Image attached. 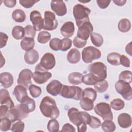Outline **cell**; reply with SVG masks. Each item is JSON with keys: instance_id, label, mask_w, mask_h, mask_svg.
<instances>
[{"instance_id": "obj_1", "label": "cell", "mask_w": 132, "mask_h": 132, "mask_svg": "<svg viewBox=\"0 0 132 132\" xmlns=\"http://www.w3.org/2000/svg\"><path fill=\"white\" fill-rule=\"evenodd\" d=\"M68 116L69 120L77 127L78 132H85L87 125L91 120V116L87 112L80 111L78 109L72 107L69 109Z\"/></svg>"}, {"instance_id": "obj_2", "label": "cell", "mask_w": 132, "mask_h": 132, "mask_svg": "<svg viewBox=\"0 0 132 132\" xmlns=\"http://www.w3.org/2000/svg\"><path fill=\"white\" fill-rule=\"evenodd\" d=\"M39 108L42 114L51 119H57L60 114V111L57 107L55 100L48 96L44 97L39 106Z\"/></svg>"}, {"instance_id": "obj_3", "label": "cell", "mask_w": 132, "mask_h": 132, "mask_svg": "<svg viewBox=\"0 0 132 132\" xmlns=\"http://www.w3.org/2000/svg\"><path fill=\"white\" fill-rule=\"evenodd\" d=\"M90 13V9L81 4H76L73 7V14L78 27L84 23L90 21L89 15Z\"/></svg>"}, {"instance_id": "obj_4", "label": "cell", "mask_w": 132, "mask_h": 132, "mask_svg": "<svg viewBox=\"0 0 132 132\" xmlns=\"http://www.w3.org/2000/svg\"><path fill=\"white\" fill-rule=\"evenodd\" d=\"M88 71L97 82L105 80L107 77V67L101 62H96L88 65Z\"/></svg>"}, {"instance_id": "obj_5", "label": "cell", "mask_w": 132, "mask_h": 132, "mask_svg": "<svg viewBox=\"0 0 132 132\" xmlns=\"http://www.w3.org/2000/svg\"><path fill=\"white\" fill-rule=\"evenodd\" d=\"M55 64V56L51 53H46L42 57L40 63L36 66L35 71H47L54 68Z\"/></svg>"}, {"instance_id": "obj_6", "label": "cell", "mask_w": 132, "mask_h": 132, "mask_svg": "<svg viewBox=\"0 0 132 132\" xmlns=\"http://www.w3.org/2000/svg\"><path fill=\"white\" fill-rule=\"evenodd\" d=\"M82 89L77 86L63 85L60 94L65 98H72L77 101L81 97Z\"/></svg>"}, {"instance_id": "obj_7", "label": "cell", "mask_w": 132, "mask_h": 132, "mask_svg": "<svg viewBox=\"0 0 132 132\" xmlns=\"http://www.w3.org/2000/svg\"><path fill=\"white\" fill-rule=\"evenodd\" d=\"M82 59L86 63H91L94 60L101 58V52L92 46H89L84 48L82 51Z\"/></svg>"}, {"instance_id": "obj_8", "label": "cell", "mask_w": 132, "mask_h": 132, "mask_svg": "<svg viewBox=\"0 0 132 132\" xmlns=\"http://www.w3.org/2000/svg\"><path fill=\"white\" fill-rule=\"evenodd\" d=\"M94 111L104 120H113V114L111 107L108 103L101 102L97 104L94 107Z\"/></svg>"}, {"instance_id": "obj_9", "label": "cell", "mask_w": 132, "mask_h": 132, "mask_svg": "<svg viewBox=\"0 0 132 132\" xmlns=\"http://www.w3.org/2000/svg\"><path fill=\"white\" fill-rule=\"evenodd\" d=\"M115 89L125 100L130 101L132 99V89L130 84L119 80L115 84Z\"/></svg>"}, {"instance_id": "obj_10", "label": "cell", "mask_w": 132, "mask_h": 132, "mask_svg": "<svg viewBox=\"0 0 132 132\" xmlns=\"http://www.w3.org/2000/svg\"><path fill=\"white\" fill-rule=\"evenodd\" d=\"M44 27L45 30L52 31L57 28L58 21L55 14L50 11H45L44 14Z\"/></svg>"}, {"instance_id": "obj_11", "label": "cell", "mask_w": 132, "mask_h": 132, "mask_svg": "<svg viewBox=\"0 0 132 132\" xmlns=\"http://www.w3.org/2000/svg\"><path fill=\"white\" fill-rule=\"evenodd\" d=\"M28 114L26 113L21 108L20 104L9 110L6 117L8 118L12 123L18 120H21L27 117Z\"/></svg>"}, {"instance_id": "obj_12", "label": "cell", "mask_w": 132, "mask_h": 132, "mask_svg": "<svg viewBox=\"0 0 132 132\" xmlns=\"http://www.w3.org/2000/svg\"><path fill=\"white\" fill-rule=\"evenodd\" d=\"M93 27L90 21L85 22L78 27L77 36L84 40L87 41L91 34L93 32Z\"/></svg>"}, {"instance_id": "obj_13", "label": "cell", "mask_w": 132, "mask_h": 132, "mask_svg": "<svg viewBox=\"0 0 132 132\" xmlns=\"http://www.w3.org/2000/svg\"><path fill=\"white\" fill-rule=\"evenodd\" d=\"M32 73L30 70L28 69L22 70L19 74L17 80L18 84L23 86L26 89L28 88L29 86L32 84Z\"/></svg>"}, {"instance_id": "obj_14", "label": "cell", "mask_w": 132, "mask_h": 132, "mask_svg": "<svg viewBox=\"0 0 132 132\" xmlns=\"http://www.w3.org/2000/svg\"><path fill=\"white\" fill-rule=\"evenodd\" d=\"M30 20L36 31H40L44 27V20L39 11L33 10L30 14Z\"/></svg>"}, {"instance_id": "obj_15", "label": "cell", "mask_w": 132, "mask_h": 132, "mask_svg": "<svg viewBox=\"0 0 132 132\" xmlns=\"http://www.w3.org/2000/svg\"><path fill=\"white\" fill-rule=\"evenodd\" d=\"M51 9L59 16L64 15L67 12V6L63 1H52Z\"/></svg>"}, {"instance_id": "obj_16", "label": "cell", "mask_w": 132, "mask_h": 132, "mask_svg": "<svg viewBox=\"0 0 132 132\" xmlns=\"http://www.w3.org/2000/svg\"><path fill=\"white\" fill-rule=\"evenodd\" d=\"M52 76L51 72L45 71H35L32 73V77L36 83L38 84H43L46 82Z\"/></svg>"}, {"instance_id": "obj_17", "label": "cell", "mask_w": 132, "mask_h": 132, "mask_svg": "<svg viewBox=\"0 0 132 132\" xmlns=\"http://www.w3.org/2000/svg\"><path fill=\"white\" fill-rule=\"evenodd\" d=\"M63 85L58 80H52L46 86L47 92L51 95L56 96L60 94Z\"/></svg>"}, {"instance_id": "obj_18", "label": "cell", "mask_w": 132, "mask_h": 132, "mask_svg": "<svg viewBox=\"0 0 132 132\" xmlns=\"http://www.w3.org/2000/svg\"><path fill=\"white\" fill-rule=\"evenodd\" d=\"M21 109L27 114L34 111L36 108V103L34 99L27 96L20 104Z\"/></svg>"}, {"instance_id": "obj_19", "label": "cell", "mask_w": 132, "mask_h": 132, "mask_svg": "<svg viewBox=\"0 0 132 132\" xmlns=\"http://www.w3.org/2000/svg\"><path fill=\"white\" fill-rule=\"evenodd\" d=\"M74 31V24L71 21L65 22L60 28L61 35L65 38L71 37L73 35Z\"/></svg>"}, {"instance_id": "obj_20", "label": "cell", "mask_w": 132, "mask_h": 132, "mask_svg": "<svg viewBox=\"0 0 132 132\" xmlns=\"http://www.w3.org/2000/svg\"><path fill=\"white\" fill-rule=\"evenodd\" d=\"M0 103L1 105H5L10 109L14 107L13 102L10 97L9 92L5 89H1L0 91Z\"/></svg>"}, {"instance_id": "obj_21", "label": "cell", "mask_w": 132, "mask_h": 132, "mask_svg": "<svg viewBox=\"0 0 132 132\" xmlns=\"http://www.w3.org/2000/svg\"><path fill=\"white\" fill-rule=\"evenodd\" d=\"M13 77L9 72H3L0 74V82L4 88H10L13 84Z\"/></svg>"}, {"instance_id": "obj_22", "label": "cell", "mask_w": 132, "mask_h": 132, "mask_svg": "<svg viewBox=\"0 0 132 132\" xmlns=\"http://www.w3.org/2000/svg\"><path fill=\"white\" fill-rule=\"evenodd\" d=\"M39 58L38 52L34 49L26 52L24 56V59L26 63L30 65L36 63L38 61Z\"/></svg>"}, {"instance_id": "obj_23", "label": "cell", "mask_w": 132, "mask_h": 132, "mask_svg": "<svg viewBox=\"0 0 132 132\" xmlns=\"http://www.w3.org/2000/svg\"><path fill=\"white\" fill-rule=\"evenodd\" d=\"M13 94L15 96L16 100L20 103L28 96L27 89L21 85H17L14 87Z\"/></svg>"}, {"instance_id": "obj_24", "label": "cell", "mask_w": 132, "mask_h": 132, "mask_svg": "<svg viewBox=\"0 0 132 132\" xmlns=\"http://www.w3.org/2000/svg\"><path fill=\"white\" fill-rule=\"evenodd\" d=\"M118 123L122 128H128L131 125V116L127 113H122L118 117Z\"/></svg>"}, {"instance_id": "obj_25", "label": "cell", "mask_w": 132, "mask_h": 132, "mask_svg": "<svg viewBox=\"0 0 132 132\" xmlns=\"http://www.w3.org/2000/svg\"><path fill=\"white\" fill-rule=\"evenodd\" d=\"M67 59L68 62L72 64H76L79 62L80 60V53L76 48H73L68 52Z\"/></svg>"}, {"instance_id": "obj_26", "label": "cell", "mask_w": 132, "mask_h": 132, "mask_svg": "<svg viewBox=\"0 0 132 132\" xmlns=\"http://www.w3.org/2000/svg\"><path fill=\"white\" fill-rule=\"evenodd\" d=\"M35 44L34 38L29 37H24L20 43V46L22 50L26 52L32 50L34 48Z\"/></svg>"}, {"instance_id": "obj_27", "label": "cell", "mask_w": 132, "mask_h": 132, "mask_svg": "<svg viewBox=\"0 0 132 132\" xmlns=\"http://www.w3.org/2000/svg\"><path fill=\"white\" fill-rule=\"evenodd\" d=\"M82 74L80 72H74L70 73L68 76L69 82L74 85H78L82 82Z\"/></svg>"}, {"instance_id": "obj_28", "label": "cell", "mask_w": 132, "mask_h": 132, "mask_svg": "<svg viewBox=\"0 0 132 132\" xmlns=\"http://www.w3.org/2000/svg\"><path fill=\"white\" fill-rule=\"evenodd\" d=\"M12 19L16 22L22 23L23 22L26 18V15L24 11L20 9H16L14 10L11 14Z\"/></svg>"}, {"instance_id": "obj_29", "label": "cell", "mask_w": 132, "mask_h": 132, "mask_svg": "<svg viewBox=\"0 0 132 132\" xmlns=\"http://www.w3.org/2000/svg\"><path fill=\"white\" fill-rule=\"evenodd\" d=\"M96 97V91L92 88H87L82 91L81 97L82 98L90 99L94 102L95 101Z\"/></svg>"}, {"instance_id": "obj_30", "label": "cell", "mask_w": 132, "mask_h": 132, "mask_svg": "<svg viewBox=\"0 0 132 132\" xmlns=\"http://www.w3.org/2000/svg\"><path fill=\"white\" fill-rule=\"evenodd\" d=\"M13 38L16 40H20L25 36L24 28L21 26H15L11 32Z\"/></svg>"}, {"instance_id": "obj_31", "label": "cell", "mask_w": 132, "mask_h": 132, "mask_svg": "<svg viewBox=\"0 0 132 132\" xmlns=\"http://www.w3.org/2000/svg\"><path fill=\"white\" fill-rule=\"evenodd\" d=\"M118 27L119 31L122 32H128L131 28L130 22L127 19H122L119 22Z\"/></svg>"}, {"instance_id": "obj_32", "label": "cell", "mask_w": 132, "mask_h": 132, "mask_svg": "<svg viewBox=\"0 0 132 132\" xmlns=\"http://www.w3.org/2000/svg\"><path fill=\"white\" fill-rule=\"evenodd\" d=\"M120 56L121 55L118 53H110L107 56V61L111 65H119L120 64Z\"/></svg>"}, {"instance_id": "obj_33", "label": "cell", "mask_w": 132, "mask_h": 132, "mask_svg": "<svg viewBox=\"0 0 132 132\" xmlns=\"http://www.w3.org/2000/svg\"><path fill=\"white\" fill-rule=\"evenodd\" d=\"M91 41L92 44L96 47H101L104 42L102 36L97 32H92L90 35Z\"/></svg>"}, {"instance_id": "obj_34", "label": "cell", "mask_w": 132, "mask_h": 132, "mask_svg": "<svg viewBox=\"0 0 132 132\" xmlns=\"http://www.w3.org/2000/svg\"><path fill=\"white\" fill-rule=\"evenodd\" d=\"M79 104L81 108L85 111H90L94 108L93 102L88 98L81 97Z\"/></svg>"}, {"instance_id": "obj_35", "label": "cell", "mask_w": 132, "mask_h": 132, "mask_svg": "<svg viewBox=\"0 0 132 132\" xmlns=\"http://www.w3.org/2000/svg\"><path fill=\"white\" fill-rule=\"evenodd\" d=\"M101 126L102 130L105 132H113L116 128L114 123L110 120H104L101 124Z\"/></svg>"}, {"instance_id": "obj_36", "label": "cell", "mask_w": 132, "mask_h": 132, "mask_svg": "<svg viewBox=\"0 0 132 132\" xmlns=\"http://www.w3.org/2000/svg\"><path fill=\"white\" fill-rule=\"evenodd\" d=\"M51 35L46 31H41L38 35L37 41L39 43L41 44H45L47 43L51 39Z\"/></svg>"}, {"instance_id": "obj_37", "label": "cell", "mask_w": 132, "mask_h": 132, "mask_svg": "<svg viewBox=\"0 0 132 132\" xmlns=\"http://www.w3.org/2000/svg\"><path fill=\"white\" fill-rule=\"evenodd\" d=\"M94 87L96 91L99 93H103L105 92L108 88V82L105 79L98 81L94 85Z\"/></svg>"}, {"instance_id": "obj_38", "label": "cell", "mask_w": 132, "mask_h": 132, "mask_svg": "<svg viewBox=\"0 0 132 132\" xmlns=\"http://www.w3.org/2000/svg\"><path fill=\"white\" fill-rule=\"evenodd\" d=\"M110 107L115 110H121L124 108L125 103L123 100L117 98L113 99L110 102Z\"/></svg>"}, {"instance_id": "obj_39", "label": "cell", "mask_w": 132, "mask_h": 132, "mask_svg": "<svg viewBox=\"0 0 132 132\" xmlns=\"http://www.w3.org/2000/svg\"><path fill=\"white\" fill-rule=\"evenodd\" d=\"M11 120L6 117L1 118L0 130L2 131H6L10 130L11 127Z\"/></svg>"}, {"instance_id": "obj_40", "label": "cell", "mask_w": 132, "mask_h": 132, "mask_svg": "<svg viewBox=\"0 0 132 132\" xmlns=\"http://www.w3.org/2000/svg\"><path fill=\"white\" fill-rule=\"evenodd\" d=\"M47 128L50 132H57L59 131V124L56 119H52L47 123Z\"/></svg>"}, {"instance_id": "obj_41", "label": "cell", "mask_w": 132, "mask_h": 132, "mask_svg": "<svg viewBox=\"0 0 132 132\" xmlns=\"http://www.w3.org/2000/svg\"><path fill=\"white\" fill-rule=\"evenodd\" d=\"M61 39L57 38H54L51 39V40L50 41L49 43V46L52 50L55 51H58L61 50Z\"/></svg>"}, {"instance_id": "obj_42", "label": "cell", "mask_w": 132, "mask_h": 132, "mask_svg": "<svg viewBox=\"0 0 132 132\" xmlns=\"http://www.w3.org/2000/svg\"><path fill=\"white\" fill-rule=\"evenodd\" d=\"M30 94L34 98H37L40 96L42 93L41 88L35 85L31 84L28 88Z\"/></svg>"}, {"instance_id": "obj_43", "label": "cell", "mask_w": 132, "mask_h": 132, "mask_svg": "<svg viewBox=\"0 0 132 132\" xmlns=\"http://www.w3.org/2000/svg\"><path fill=\"white\" fill-rule=\"evenodd\" d=\"M82 82L86 85H94L96 82L94 76L90 73L86 74L82 76Z\"/></svg>"}, {"instance_id": "obj_44", "label": "cell", "mask_w": 132, "mask_h": 132, "mask_svg": "<svg viewBox=\"0 0 132 132\" xmlns=\"http://www.w3.org/2000/svg\"><path fill=\"white\" fill-rule=\"evenodd\" d=\"M131 74L132 73L130 71L125 70L121 72L119 75V80H123L129 84L131 83Z\"/></svg>"}, {"instance_id": "obj_45", "label": "cell", "mask_w": 132, "mask_h": 132, "mask_svg": "<svg viewBox=\"0 0 132 132\" xmlns=\"http://www.w3.org/2000/svg\"><path fill=\"white\" fill-rule=\"evenodd\" d=\"M25 124L21 120L16 121L11 127V130L14 132H22L24 129Z\"/></svg>"}, {"instance_id": "obj_46", "label": "cell", "mask_w": 132, "mask_h": 132, "mask_svg": "<svg viewBox=\"0 0 132 132\" xmlns=\"http://www.w3.org/2000/svg\"><path fill=\"white\" fill-rule=\"evenodd\" d=\"M25 30V37H29L34 38L36 36V30L34 27L30 25H28L24 28Z\"/></svg>"}, {"instance_id": "obj_47", "label": "cell", "mask_w": 132, "mask_h": 132, "mask_svg": "<svg viewBox=\"0 0 132 132\" xmlns=\"http://www.w3.org/2000/svg\"><path fill=\"white\" fill-rule=\"evenodd\" d=\"M61 42V47L60 51L64 52L69 50L72 44V41L69 38H63Z\"/></svg>"}, {"instance_id": "obj_48", "label": "cell", "mask_w": 132, "mask_h": 132, "mask_svg": "<svg viewBox=\"0 0 132 132\" xmlns=\"http://www.w3.org/2000/svg\"><path fill=\"white\" fill-rule=\"evenodd\" d=\"M101 124L102 123L100 119L96 117L91 116V120L88 124L90 127L94 129L97 128L101 125Z\"/></svg>"}, {"instance_id": "obj_49", "label": "cell", "mask_w": 132, "mask_h": 132, "mask_svg": "<svg viewBox=\"0 0 132 132\" xmlns=\"http://www.w3.org/2000/svg\"><path fill=\"white\" fill-rule=\"evenodd\" d=\"M73 43L74 46H75L77 48H80L84 47L86 45L87 43V41L78 38L77 36H76L73 39Z\"/></svg>"}, {"instance_id": "obj_50", "label": "cell", "mask_w": 132, "mask_h": 132, "mask_svg": "<svg viewBox=\"0 0 132 132\" xmlns=\"http://www.w3.org/2000/svg\"><path fill=\"white\" fill-rule=\"evenodd\" d=\"M38 2L39 1L35 0H20L19 3L25 8H30Z\"/></svg>"}, {"instance_id": "obj_51", "label": "cell", "mask_w": 132, "mask_h": 132, "mask_svg": "<svg viewBox=\"0 0 132 132\" xmlns=\"http://www.w3.org/2000/svg\"><path fill=\"white\" fill-rule=\"evenodd\" d=\"M120 64H122L125 67L129 68L130 65V60L124 55H122L120 56Z\"/></svg>"}, {"instance_id": "obj_52", "label": "cell", "mask_w": 132, "mask_h": 132, "mask_svg": "<svg viewBox=\"0 0 132 132\" xmlns=\"http://www.w3.org/2000/svg\"><path fill=\"white\" fill-rule=\"evenodd\" d=\"M8 39V37L5 33H4L3 32H0V41H1L0 48H1L5 47L6 45Z\"/></svg>"}, {"instance_id": "obj_53", "label": "cell", "mask_w": 132, "mask_h": 132, "mask_svg": "<svg viewBox=\"0 0 132 132\" xmlns=\"http://www.w3.org/2000/svg\"><path fill=\"white\" fill-rule=\"evenodd\" d=\"M111 1L108 0H97L96 3L101 9H106L108 7Z\"/></svg>"}, {"instance_id": "obj_54", "label": "cell", "mask_w": 132, "mask_h": 132, "mask_svg": "<svg viewBox=\"0 0 132 132\" xmlns=\"http://www.w3.org/2000/svg\"><path fill=\"white\" fill-rule=\"evenodd\" d=\"M60 131H62V132H64V131L75 132L76 129L72 125L70 124L69 123H67L63 125V126H62V128Z\"/></svg>"}, {"instance_id": "obj_55", "label": "cell", "mask_w": 132, "mask_h": 132, "mask_svg": "<svg viewBox=\"0 0 132 132\" xmlns=\"http://www.w3.org/2000/svg\"><path fill=\"white\" fill-rule=\"evenodd\" d=\"M10 108L9 107L5 105H1L0 107V117L1 118L5 117Z\"/></svg>"}, {"instance_id": "obj_56", "label": "cell", "mask_w": 132, "mask_h": 132, "mask_svg": "<svg viewBox=\"0 0 132 132\" xmlns=\"http://www.w3.org/2000/svg\"><path fill=\"white\" fill-rule=\"evenodd\" d=\"M4 5L8 8H12L16 5V1L15 0H5L3 1Z\"/></svg>"}, {"instance_id": "obj_57", "label": "cell", "mask_w": 132, "mask_h": 132, "mask_svg": "<svg viewBox=\"0 0 132 132\" xmlns=\"http://www.w3.org/2000/svg\"><path fill=\"white\" fill-rule=\"evenodd\" d=\"M126 0H113V2L115 4V5L119 6H122L125 4L126 3Z\"/></svg>"}, {"instance_id": "obj_58", "label": "cell", "mask_w": 132, "mask_h": 132, "mask_svg": "<svg viewBox=\"0 0 132 132\" xmlns=\"http://www.w3.org/2000/svg\"><path fill=\"white\" fill-rule=\"evenodd\" d=\"M125 51L129 55L131 56V42H129L128 43L125 47Z\"/></svg>"}, {"instance_id": "obj_59", "label": "cell", "mask_w": 132, "mask_h": 132, "mask_svg": "<svg viewBox=\"0 0 132 132\" xmlns=\"http://www.w3.org/2000/svg\"><path fill=\"white\" fill-rule=\"evenodd\" d=\"M1 68L3 67V66L5 63V59L3 57V55L2 54V53H1Z\"/></svg>"}]
</instances>
